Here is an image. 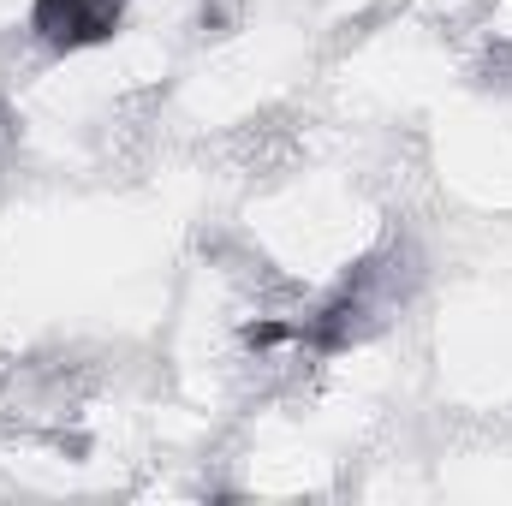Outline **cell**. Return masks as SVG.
Masks as SVG:
<instances>
[{"label": "cell", "mask_w": 512, "mask_h": 506, "mask_svg": "<svg viewBox=\"0 0 512 506\" xmlns=\"http://www.w3.org/2000/svg\"><path fill=\"white\" fill-rule=\"evenodd\" d=\"M126 0H36L30 6V30L48 48H96L120 30Z\"/></svg>", "instance_id": "6da1fadb"}, {"label": "cell", "mask_w": 512, "mask_h": 506, "mask_svg": "<svg viewBox=\"0 0 512 506\" xmlns=\"http://www.w3.org/2000/svg\"><path fill=\"white\" fill-rule=\"evenodd\" d=\"M0 143H6V114H0Z\"/></svg>", "instance_id": "7a4b0ae2"}]
</instances>
